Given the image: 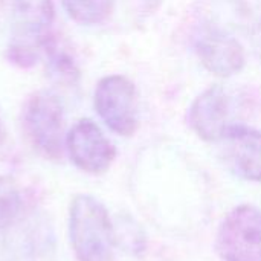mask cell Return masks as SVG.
Returning a JSON list of instances; mask_svg holds the SVG:
<instances>
[{"instance_id":"obj_6","label":"cell","mask_w":261,"mask_h":261,"mask_svg":"<svg viewBox=\"0 0 261 261\" xmlns=\"http://www.w3.org/2000/svg\"><path fill=\"white\" fill-rule=\"evenodd\" d=\"M70 161L76 168L89 174L106 173L116 158V148L96 122L80 119L64 139Z\"/></svg>"},{"instance_id":"obj_5","label":"cell","mask_w":261,"mask_h":261,"mask_svg":"<svg viewBox=\"0 0 261 261\" xmlns=\"http://www.w3.org/2000/svg\"><path fill=\"white\" fill-rule=\"evenodd\" d=\"M216 252L223 261H261V211L240 205L222 220Z\"/></svg>"},{"instance_id":"obj_2","label":"cell","mask_w":261,"mask_h":261,"mask_svg":"<svg viewBox=\"0 0 261 261\" xmlns=\"http://www.w3.org/2000/svg\"><path fill=\"white\" fill-rule=\"evenodd\" d=\"M69 239L78 261H109L115 225L106 206L89 194H76L69 208Z\"/></svg>"},{"instance_id":"obj_11","label":"cell","mask_w":261,"mask_h":261,"mask_svg":"<svg viewBox=\"0 0 261 261\" xmlns=\"http://www.w3.org/2000/svg\"><path fill=\"white\" fill-rule=\"evenodd\" d=\"M23 208L21 191L11 176H0V232L8 229Z\"/></svg>"},{"instance_id":"obj_12","label":"cell","mask_w":261,"mask_h":261,"mask_svg":"<svg viewBox=\"0 0 261 261\" xmlns=\"http://www.w3.org/2000/svg\"><path fill=\"white\" fill-rule=\"evenodd\" d=\"M44 54L47 55V63H49V69L52 72L54 76H57L60 81H66L69 84H75L80 72L78 67L75 64V61L72 60V57L58 46L57 40L52 38L49 41V44L44 49Z\"/></svg>"},{"instance_id":"obj_3","label":"cell","mask_w":261,"mask_h":261,"mask_svg":"<svg viewBox=\"0 0 261 261\" xmlns=\"http://www.w3.org/2000/svg\"><path fill=\"white\" fill-rule=\"evenodd\" d=\"M63 106L57 95L47 90L34 93L23 109V130L32 147L46 159L63 156Z\"/></svg>"},{"instance_id":"obj_13","label":"cell","mask_w":261,"mask_h":261,"mask_svg":"<svg viewBox=\"0 0 261 261\" xmlns=\"http://www.w3.org/2000/svg\"><path fill=\"white\" fill-rule=\"evenodd\" d=\"M32 258V245L23 240H11L9 251H5L3 261H31Z\"/></svg>"},{"instance_id":"obj_8","label":"cell","mask_w":261,"mask_h":261,"mask_svg":"<svg viewBox=\"0 0 261 261\" xmlns=\"http://www.w3.org/2000/svg\"><path fill=\"white\" fill-rule=\"evenodd\" d=\"M196 52L203 67L222 78L240 73L246 64L240 41L220 29H208L200 34L196 40Z\"/></svg>"},{"instance_id":"obj_10","label":"cell","mask_w":261,"mask_h":261,"mask_svg":"<svg viewBox=\"0 0 261 261\" xmlns=\"http://www.w3.org/2000/svg\"><path fill=\"white\" fill-rule=\"evenodd\" d=\"M67 15L80 24H99L112 12L113 0H61Z\"/></svg>"},{"instance_id":"obj_7","label":"cell","mask_w":261,"mask_h":261,"mask_svg":"<svg viewBox=\"0 0 261 261\" xmlns=\"http://www.w3.org/2000/svg\"><path fill=\"white\" fill-rule=\"evenodd\" d=\"M188 122L199 138L220 142L231 124V102L226 90L214 84L203 90L188 110Z\"/></svg>"},{"instance_id":"obj_14","label":"cell","mask_w":261,"mask_h":261,"mask_svg":"<svg viewBox=\"0 0 261 261\" xmlns=\"http://www.w3.org/2000/svg\"><path fill=\"white\" fill-rule=\"evenodd\" d=\"M251 43H252V49L255 52V55L258 57L261 61V21H258L251 34Z\"/></svg>"},{"instance_id":"obj_9","label":"cell","mask_w":261,"mask_h":261,"mask_svg":"<svg viewBox=\"0 0 261 261\" xmlns=\"http://www.w3.org/2000/svg\"><path fill=\"white\" fill-rule=\"evenodd\" d=\"M225 158L229 168L242 179L261 182V132L232 124L225 133Z\"/></svg>"},{"instance_id":"obj_1","label":"cell","mask_w":261,"mask_h":261,"mask_svg":"<svg viewBox=\"0 0 261 261\" xmlns=\"http://www.w3.org/2000/svg\"><path fill=\"white\" fill-rule=\"evenodd\" d=\"M52 0H12L8 58L20 67L34 66L54 38Z\"/></svg>"},{"instance_id":"obj_15","label":"cell","mask_w":261,"mask_h":261,"mask_svg":"<svg viewBox=\"0 0 261 261\" xmlns=\"http://www.w3.org/2000/svg\"><path fill=\"white\" fill-rule=\"evenodd\" d=\"M5 141H6V130H5L3 121H2V118H0V150H2V147L5 145Z\"/></svg>"},{"instance_id":"obj_4","label":"cell","mask_w":261,"mask_h":261,"mask_svg":"<svg viewBox=\"0 0 261 261\" xmlns=\"http://www.w3.org/2000/svg\"><path fill=\"white\" fill-rule=\"evenodd\" d=\"M102 122L119 136H133L139 125V101L135 84L124 75L101 78L93 96Z\"/></svg>"}]
</instances>
